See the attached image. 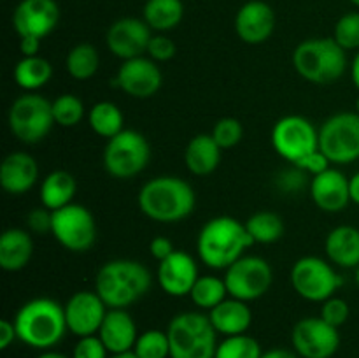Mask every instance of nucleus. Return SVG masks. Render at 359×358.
<instances>
[{"label": "nucleus", "mask_w": 359, "mask_h": 358, "mask_svg": "<svg viewBox=\"0 0 359 358\" xmlns=\"http://www.w3.org/2000/svg\"><path fill=\"white\" fill-rule=\"evenodd\" d=\"M111 358H139L133 351H126V353H119V354H112Z\"/></svg>", "instance_id": "nucleus-52"}, {"label": "nucleus", "mask_w": 359, "mask_h": 358, "mask_svg": "<svg viewBox=\"0 0 359 358\" xmlns=\"http://www.w3.org/2000/svg\"><path fill=\"white\" fill-rule=\"evenodd\" d=\"M249 235L259 244H272L284 235L283 218L272 211H258L245 221Z\"/></svg>", "instance_id": "nucleus-33"}, {"label": "nucleus", "mask_w": 359, "mask_h": 358, "mask_svg": "<svg viewBox=\"0 0 359 358\" xmlns=\"http://www.w3.org/2000/svg\"><path fill=\"white\" fill-rule=\"evenodd\" d=\"M67 329L77 337L97 336L109 307L95 290L76 291L63 305Z\"/></svg>", "instance_id": "nucleus-16"}, {"label": "nucleus", "mask_w": 359, "mask_h": 358, "mask_svg": "<svg viewBox=\"0 0 359 358\" xmlns=\"http://www.w3.org/2000/svg\"><path fill=\"white\" fill-rule=\"evenodd\" d=\"M330 262L342 269H356L359 265V228L340 225L333 228L325 242Z\"/></svg>", "instance_id": "nucleus-25"}, {"label": "nucleus", "mask_w": 359, "mask_h": 358, "mask_svg": "<svg viewBox=\"0 0 359 358\" xmlns=\"http://www.w3.org/2000/svg\"><path fill=\"white\" fill-rule=\"evenodd\" d=\"M189 298L196 307L210 311L216 305H219L224 298H228L226 283L217 276H200L195 286L191 288Z\"/></svg>", "instance_id": "nucleus-34"}, {"label": "nucleus", "mask_w": 359, "mask_h": 358, "mask_svg": "<svg viewBox=\"0 0 359 358\" xmlns=\"http://www.w3.org/2000/svg\"><path fill=\"white\" fill-rule=\"evenodd\" d=\"M107 347L98 336L79 337L77 344L74 346L72 358H107Z\"/></svg>", "instance_id": "nucleus-42"}, {"label": "nucleus", "mask_w": 359, "mask_h": 358, "mask_svg": "<svg viewBox=\"0 0 359 358\" xmlns=\"http://www.w3.org/2000/svg\"><path fill=\"white\" fill-rule=\"evenodd\" d=\"M291 284L302 298L311 302H325L333 297L342 286V277L339 276L333 263L319 256H304L291 267Z\"/></svg>", "instance_id": "nucleus-10"}, {"label": "nucleus", "mask_w": 359, "mask_h": 358, "mask_svg": "<svg viewBox=\"0 0 359 358\" xmlns=\"http://www.w3.org/2000/svg\"><path fill=\"white\" fill-rule=\"evenodd\" d=\"M140 213L158 223H177L193 213L196 204L195 190L177 175H158L140 188Z\"/></svg>", "instance_id": "nucleus-2"}, {"label": "nucleus", "mask_w": 359, "mask_h": 358, "mask_svg": "<svg viewBox=\"0 0 359 358\" xmlns=\"http://www.w3.org/2000/svg\"><path fill=\"white\" fill-rule=\"evenodd\" d=\"M333 39L346 51H359V13H347L340 16L333 30Z\"/></svg>", "instance_id": "nucleus-38"}, {"label": "nucleus", "mask_w": 359, "mask_h": 358, "mask_svg": "<svg viewBox=\"0 0 359 358\" xmlns=\"http://www.w3.org/2000/svg\"><path fill=\"white\" fill-rule=\"evenodd\" d=\"M20 51L23 56H37L41 49V41L39 37H20Z\"/></svg>", "instance_id": "nucleus-47"}, {"label": "nucleus", "mask_w": 359, "mask_h": 358, "mask_svg": "<svg viewBox=\"0 0 359 358\" xmlns=\"http://www.w3.org/2000/svg\"><path fill=\"white\" fill-rule=\"evenodd\" d=\"M39 179V165L32 154L14 151L0 165V186L11 195H23Z\"/></svg>", "instance_id": "nucleus-22"}, {"label": "nucleus", "mask_w": 359, "mask_h": 358, "mask_svg": "<svg viewBox=\"0 0 359 358\" xmlns=\"http://www.w3.org/2000/svg\"><path fill=\"white\" fill-rule=\"evenodd\" d=\"M51 234L69 251L86 253L97 241V221L88 207L72 202L53 211Z\"/></svg>", "instance_id": "nucleus-11"}, {"label": "nucleus", "mask_w": 359, "mask_h": 358, "mask_svg": "<svg viewBox=\"0 0 359 358\" xmlns=\"http://www.w3.org/2000/svg\"><path fill=\"white\" fill-rule=\"evenodd\" d=\"M170 358H214L217 350L216 329L209 314L179 312L167 326Z\"/></svg>", "instance_id": "nucleus-6"}, {"label": "nucleus", "mask_w": 359, "mask_h": 358, "mask_svg": "<svg viewBox=\"0 0 359 358\" xmlns=\"http://www.w3.org/2000/svg\"><path fill=\"white\" fill-rule=\"evenodd\" d=\"M209 318L217 333L224 337L241 336L249 330L252 323V311L248 302L238 298H224L219 305L209 311Z\"/></svg>", "instance_id": "nucleus-24"}, {"label": "nucleus", "mask_w": 359, "mask_h": 358, "mask_svg": "<svg viewBox=\"0 0 359 358\" xmlns=\"http://www.w3.org/2000/svg\"><path fill=\"white\" fill-rule=\"evenodd\" d=\"M311 197L325 213H340L351 202L349 178L339 168L330 167L328 171L312 178Z\"/></svg>", "instance_id": "nucleus-21"}, {"label": "nucleus", "mask_w": 359, "mask_h": 358, "mask_svg": "<svg viewBox=\"0 0 359 358\" xmlns=\"http://www.w3.org/2000/svg\"><path fill=\"white\" fill-rule=\"evenodd\" d=\"M13 76L21 90H25L27 93H34L51 81L53 67L48 60L39 55L23 56L14 67Z\"/></svg>", "instance_id": "nucleus-29"}, {"label": "nucleus", "mask_w": 359, "mask_h": 358, "mask_svg": "<svg viewBox=\"0 0 359 358\" xmlns=\"http://www.w3.org/2000/svg\"><path fill=\"white\" fill-rule=\"evenodd\" d=\"M177 53L174 41L168 39L165 34H156L151 37L149 46H147V56L154 62H168Z\"/></svg>", "instance_id": "nucleus-41"}, {"label": "nucleus", "mask_w": 359, "mask_h": 358, "mask_svg": "<svg viewBox=\"0 0 359 358\" xmlns=\"http://www.w3.org/2000/svg\"><path fill=\"white\" fill-rule=\"evenodd\" d=\"M151 37H153V30L146 21L126 16L119 18L109 27L105 34V44L112 55L125 62V60L144 56V53H147Z\"/></svg>", "instance_id": "nucleus-15"}, {"label": "nucleus", "mask_w": 359, "mask_h": 358, "mask_svg": "<svg viewBox=\"0 0 359 358\" xmlns=\"http://www.w3.org/2000/svg\"><path fill=\"white\" fill-rule=\"evenodd\" d=\"M349 193H351V202L358 204L359 206V171L349 178Z\"/></svg>", "instance_id": "nucleus-48"}, {"label": "nucleus", "mask_w": 359, "mask_h": 358, "mask_svg": "<svg viewBox=\"0 0 359 358\" xmlns=\"http://www.w3.org/2000/svg\"><path fill=\"white\" fill-rule=\"evenodd\" d=\"M198 265L189 253L175 249L158 265L156 279L161 290L170 297H186L191 293L198 279Z\"/></svg>", "instance_id": "nucleus-19"}, {"label": "nucleus", "mask_w": 359, "mask_h": 358, "mask_svg": "<svg viewBox=\"0 0 359 358\" xmlns=\"http://www.w3.org/2000/svg\"><path fill=\"white\" fill-rule=\"evenodd\" d=\"M16 339L18 333L14 321H11V319L7 318L0 319V350H7Z\"/></svg>", "instance_id": "nucleus-46"}, {"label": "nucleus", "mask_w": 359, "mask_h": 358, "mask_svg": "<svg viewBox=\"0 0 359 358\" xmlns=\"http://www.w3.org/2000/svg\"><path fill=\"white\" fill-rule=\"evenodd\" d=\"M321 304V318L332 326H335V329H340L349 319L351 307L347 304V300H344V298L333 295V297L326 298Z\"/></svg>", "instance_id": "nucleus-40"}, {"label": "nucleus", "mask_w": 359, "mask_h": 358, "mask_svg": "<svg viewBox=\"0 0 359 358\" xmlns=\"http://www.w3.org/2000/svg\"><path fill=\"white\" fill-rule=\"evenodd\" d=\"M273 272L270 263L262 256H242L231 263L224 274L228 295L242 302L262 298L270 290Z\"/></svg>", "instance_id": "nucleus-12"}, {"label": "nucleus", "mask_w": 359, "mask_h": 358, "mask_svg": "<svg viewBox=\"0 0 359 358\" xmlns=\"http://www.w3.org/2000/svg\"><path fill=\"white\" fill-rule=\"evenodd\" d=\"M111 354L132 351L137 343V325L126 309H109L97 333Z\"/></svg>", "instance_id": "nucleus-23"}, {"label": "nucleus", "mask_w": 359, "mask_h": 358, "mask_svg": "<svg viewBox=\"0 0 359 358\" xmlns=\"http://www.w3.org/2000/svg\"><path fill=\"white\" fill-rule=\"evenodd\" d=\"M88 123H90L91 130H93L97 135L105 137V139H112L114 135H118L123 128V123H125V116H123L121 109L116 104L107 100L97 102L93 107L88 112Z\"/></svg>", "instance_id": "nucleus-31"}, {"label": "nucleus", "mask_w": 359, "mask_h": 358, "mask_svg": "<svg viewBox=\"0 0 359 358\" xmlns=\"http://www.w3.org/2000/svg\"><path fill=\"white\" fill-rule=\"evenodd\" d=\"M356 112L359 114V97L356 98Z\"/></svg>", "instance_id": "nucleus-55"}, {"label": "nucleus", "mask_w": 359, "mask_h": 358, "mask_svg": "<svg viewBox=\"0 0 359 358\" xmlns=\"http://www.w3.org/2000/svg\"><path fill=\"white\" fill-rule=\"evenodd\" d=\"M163 83V74L149 56L125 60L116 76L114 84L133 98H151Z\"/></svg>", "instance_id": "nucleus-17"}, {"label": "nucleus", "mask_w": 359, "mask_h": 358, "mask_svg": "<svg viewBox=\"0 0 359 358\" xmlns=\"http://www.w3.org/2000/svg\"><path fill=\"white\" fill-rule=\"evenodd\" d=\"M272 146L279 157L294 164L305 154L319 150V130L304 116H284L277 119L272 128Z\"/></svg>", "instance_id": "nucleus-13"}, {"label": "nucleus", "mask_w": 359, "mask_h": 358, "mask_svg": "<svg viewBox=\"0 0 359 358\" xmlns=\"http://www.w3.org/2000/svg\"><path fill=\"white\" fill-rule=\"evenodd\" d=\"M18 339L34 350L48 351L65 336V309L60 302L37 297L25 302L14 316Z\"/></svg>", "instance_id": "nucleus-4"}, {"label": "nucleus", "mask_w": 359, "mask_h": 358, "mask_svg": "<svg viewBox=\"0 0 359 358\" xmlns=\"http://www.w3.org/2000/svg\"><path fill=\"white\" fill-rule=\"evenodd\" d=\"M255 244L245 223L231 216H217L207 221L196 237L198 258L210 269L226 270Z\"/></svg>", "instance_id": "nucleus-3"}, {"label": "nucleus", "mask_w": 359, "mask_h": 358, "mask_svg": "<svg viewBox=\"0 0 359 358\" xmlns=\"http://www.w3.org/2000/svg\"><path fill=\"white\" fill-rule=\"evenodd\" d=\"M174 244H172V241L168 237H163V235H158V237H154L153 241L149 242V253L153 258H156L158 262H161V260H165L167 256H170L172 253H174Z\"/></svg>", "instance_id": "nucleus-45"}, {"label": "nucleus", "mask_w": 359, "mask_h": 358, "mask_svg": "<svg viewBox=\"0 0 359 358\" xmlns=\"http://www.w3.org/2000/svg\"><path fill=\"white\" fill-rule=\"evenodd\" d=\"M276 28V13L263 0H249L235 14V32L245 44H263Z\"/></svg>", "instance_id": "nucleus-20"}, {"label": "nucleus", "mask_w": 359, "mask_h": 358, "mask_svg": "<svg viewBox=\"0 0 359 358\" xmlns=\"http://www.w3.org/2000/svg\"><path fill=\"white\" fill-rule=\"evenodd\" d=\"M34 255L32 235L23 228H7L0 235V267L7 272H18L30 263Z\"/></svg>", "instance_id": "nucleus-26"}, {"label": "nucleus", "mask_w": 359, "mask_h": 358, "mask_svg": "<svg viewBox=\"0 0 359 358\" xmlns=\"http://www.w3.org/2000/svg\"><path fill=\"white\" fill-rule=\"evenodd\" d=\"M356 284H358V288H359V265L356 267Z\"/></svg>", "instance_id": "nucleus-53"}, {"label": "nucleus", "mask_w": 359, "mask_h": 358, "mask_svg": "<svg viewBox=\"0 0 359 358\" xmlns=\"http://www.w3.org/2000/svg\"><path fill=\"white\" fill-rule=\"evenodd\" d=\"M133 353L139 358H168L170 357V343L167 330H146L139 333L133 346Z\"/></svg>", "instance_id": "nucleus-36"}, {"label": "nucleus", "mask_w": 359, "mask_h": 358, "mask_svg": "<svg viewBox=\"0 0 359 358\" xmlns=\"http://www.w3.org/2000/svg\"><path fill=\"white\" fill-rule=\"evenodd\" d=\"M263 351L258 340L248 333L224 337L217 344L214 358H262Z\"/></svg>", "instance_id": "nucleus-35"}, {"label": "nucleus", "mask_w": 359, "mask_h": 358, "mask_svg": "<svg viewBox=\"0 0 359 358\" xmlns=\"http://www.w3.org/2000/svg\"><path fill=\"white\" fill-rule=\"evenodd\" d=\"M221 147L210 133H198L188 142L184 151L186 167L195 175H209L221 161Z\"/></svg>", "instance_id": "nucleus-27"}, {"label": "nucleus", "mask_w": 359, "mask_h": 358, "mask_svg": "<svg viewBox=\"0 0 359 358\" xmlns=\"http://www.w3.org/2000/svg\"><path fill=\"white\" fill-rule=\"evenodd\" d=\"M210 135L214 137V140H216L221 150H230V147L237 146L241 142L242 135H244V128H242V123L237 118L228 116V118H221L214 125Z\"/></svg>", "instance_id": "nucleus-39"}, {"label": "nucleus", "mask_w": 359, "mask_h": 358, "mask_svg": "<svg viewBox=\"0 0 359 358\" xmlns=\"http://www.w3.org/2000/svg\"><path fill=\"white\" fill-rule=\"evenodd\" d=\"M60 21L55 0H21L13 13V27L20 37L44 39Z\"/></svg>", "instance_id": "nucleus-18"}, {"label": "nucleus", "mask_w": 359, "mask_h": 358, "mask_svg": "<svg viewBox=\"0 0 359 358\" xmlns=\"http://www.w3.org/2000/svg\"><path fill=\"white\" fill-rule=\"evenodd\" d=\"M151 146L146 137L132 128H125L107 140L104 150V167L116 179H130L147 167Z\"/></svg>", "instance_id": "nucleus-8"}, {"label": "nucleus", "mask_w": 359, "mask_h": 358, "mask_svg": "<svg viewBox=\"0 0 359 358\" xmlns=\"http://www.w3.org/2000/svg\"><path fill=\"white\" fill-rule=\"evenodd\" d=\"M11 133L25 144H37L48 137L55 123L53 102L39 93L18 97L7 112Z\"/></svg>", "instance_id": "nucleus-7"}, {"label": "nucleus", "mask_w": 359, "mask_h": 358, "mask_svg": "<svg viewBox=\"0 0 359 358\" xmlns=\"http://www.w3.org/2000/svg\"><path fill=\"white\" fill-rule=\"evenodd\" d=\"M293 67L309 83L332 84L346 72V49L333 37L307 39L294 48Z\"/></svg>", "instance_id": "nucleus-5"}, {"label": "nucleus", "mask_w": 359, "mask_h": 358, "mask_svg": "<svg viewBox=\"0 0 359 358\" xmlns=\"http://www.w3.org/2000/svg\"><path fill=\"white\" fill-rule=\"evenodd\" d=\"M184 16L182 0H147L144 6V21L151 30L163 32L174 30Z\"/></svg>", "instance_id": "nucleus-30"}, {"label": "nucleus", "mask_w": 359, "mask_h": 358, "mask_svg": "<svg viewBox=\"0 0 359 358\" xmlns=\"http://www.w3.org/2000/svg\"><path fill=\"white\" fill-rule=\"evenodd\" d=\"M351 4H353V6H356V7H359V0H349Z\"/></svg>", "instance_id": "nucleus-54"}, {"label": "nucleus", "mask_w": 359, "mask_h": 358, "mask_svg": "<svg viewBox=\"0 0 359 358\" xmlns=\"http://www.w3.org/2000/svg\"><path fill=\"white\" fill-rule=\"evenodd\" d=\"M153 276L144 263L130 258L105 262L95 276V291L109 309H126L149 291Z\"/></svg>", "instance_id": "nucleus-1"}, {"label": "nucleus", "mask_w": 359, "mask_h": 358, "mask_svg": "<svg viewBox=\"0 0 359 358\" xmlns=\"http://www.w3.org/2000/svg\"><path fill=\"white\" fill-rule=\"evenodd\" d=\"M262 358H298V357L293 353V351L276 347V350H269L266 353H263Z\"/></svg>", "instance_id": "nucleus-49"}, {"label": "nucleus", "mask_w": 359, "mask_h": 358, "mask_svg": "<svg viewBox=\"0 0 359 358\" xmlns=\"http://www.w3.org/2000/svg\"><path fill=\"white\" fill-rule=\"evenodd\" d=\"M37 358H72V357H67V354L63 353H58V351H42V354H39Z\"/></svg>", "instance_id": "nucleus-51"}, {"label": "nucleus", "mask_w": 359, "mask_h": 358, "mask_svg": "<svg viewBox=\"0 0 359 358\" xmlns=\"http://www.w3.org/2000/svg\"><path fill=\"white\" fill-rule=\"evenodd\" d=\"M100 67V56H98L97 48L88 42L74 46L65 58V69L70 77L77 81H86L97 74Z\"/></svg>", "instance_id": "nucleus-32"}, {"label": "nucleus", "mask_w": 359, "mask_h": 358, "mask_svg": "<svg viewBox=\"0 0 359 358\" xmlns=\"http://www.w3.org/2000/svg\"><path fill=\"white\" fill-rule=\"evenodd\" d=\"M293 165L297 168H300V171L307 172V174H312V178H314V175L328 171V168L332 167V161L328 160V157H326L321 150H316L312 151V153L302 157L300 160L294 161Z\"/></svg>", "instance_id": "nucleus-43"}, {"label": "nucleus", "mask_w": 359, "mask_h": 358, "mask_svg": "<svg viewBox=\"0 0 359 358\" xmlns=\"http://www.w3.org/2000/svg\"><path fill=\"white\" fill-rule=\"evenodd\" d=\"M294 351L304 358H332L339 351V329L326 323L321 316L302 318L291 332Z\"/></svg>", "instance_id": "nucleus-14"}, {"label": "nucleus", "mask_w": 359, "mask_h": 358, "mask_svg": "<svg viewBox=\"0 0 359 358\" xmlns=\"http://www.w3.org/2000/svg\"><path fill=\"white\" fill-rule=\"evenodd\" d=\"M77 192V183L74 175L67 171H53L42 179L41 197L42 206L49 211H58L72 204Z\"/></svg>", "instance_id": "nucleus-28"}, {"label": "nucleus", "mask_w": 359, "mask_h": 358, "mask_svg": "<svg viewBox=\"0 0 359 358\" xmlns=\"http://www.w3.org/2000/svg\"><path fill=\"white\" fill-rule=\"evenodd\" d=\"M319 150L333 165L359 160V114L337 112L319 128Z\"/></svg>", "instance_id": "nucleus-9"}, {"label": "nucleus", "mask_w": 359, "mask_h": 358, "mask_svg": "<svg viewBox=\"0 0 359 358\" xmlns=\"http://www.w3.org/2000/svg\"><path fill=\"white\" fill-rule=\"evenodd\" d=\"M351 76H353L354 86L359 90V51L354 55L353 63H351Z\"/></svg>", "instance_id": "nucleus-50"}, {"label": "nucleus", "mask_w": 359, "mask_h": 358, "mask_svg": "<svg viewBox=\"0 0 359 358\" xmlns=\"http://www.w3.org/2000/svg\"><path fill=\"white\" fill-rule=\"evenodd\" d=\"M27 225L32 232L35 234H51L53 227V211L48 207H37V209L30 211L27 216Z\"/></svg>", "instance_id": "nucleus-44"}, {"label": "nucleus", "mask_w": 359, "mask_h": 358, "mask_svg": "<svg viewBox=\"0 0 359 358\" xmlns=\"http://www.w3.org/2000/svg\"><path fill=\"white\" fill-rule=\"evenodd\" d=\"M53 116L56 125L70 128L83 121L84 104L79 97L72 93H63L53 100Z\"/></svg>", "instance_id": "nucleus-37"}]
</instances>
